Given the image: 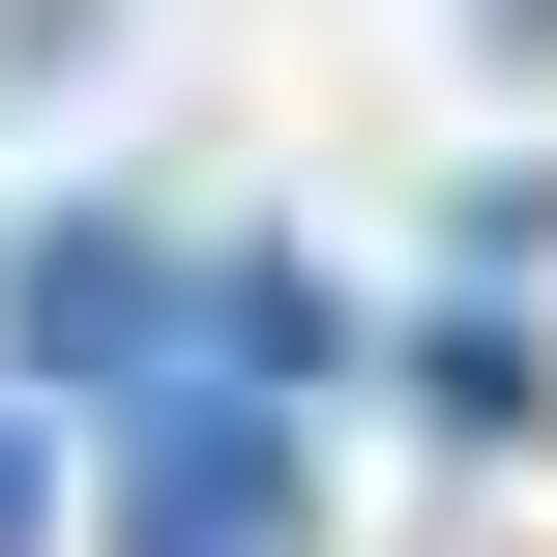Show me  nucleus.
I'll return each instance as SVG.
<instances>
[{"mask_svg": "<svg viewBox=\"0 0 557 557\" xmlns=\"http://www.w3.org/2000/svg\"><path fill=\"white\" fill-rule=\"evenodd\" d=\"M29 352L117 411V352H176V294H147V235H29Z\"/></svg>", "mask_w": 557, "mask_h": 557, "instance_id": "1", "label": "nucleus"}, {"mask_svg": "<svg viewBox=\"0 0 557 557\" xmlns=\"http://www.w3.org/2000/svg\"><path fill=\"white\" fill-rule=\"evenodd\" d=\"M0 557H29V441H0Z\"/></svg>", "mask_w": 557, "mask_h": 557, "instance_id": "2", "label": "nucleus"}]
</instances>
